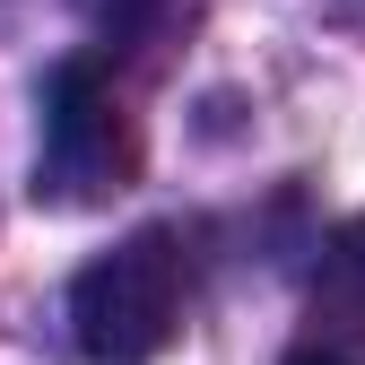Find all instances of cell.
<instances>
[{"mask_svg":"<svg viewBox=\"0 0 365 365\" xmlns=\"http://www.w3.org/2000/svg\"><path fill=\"white\" fill-rule=\"evenodd\" d=\"M70 331L87 365H148L182 331V252L165 226H140L70 279Z\"/></svg>","mask_w":365,"mask_h":365,"instance_id":"1","label":"cell"},{"mask_svg":"<svg viewBox=\"0 0 365 365\" xmlns=\"http://www.w3.org/2000/svg\"><path fill=\"white\" fill-rule=\"evenodd\" d=\"M130 165L122 140V113H113V87L96 61H61L43 78V157H35V200H96L105 182Z\"/></svg>","mask_w":365,"mask_h":365,"instance_id":"2","label":"cell"},{"mask_svg":"<svg viewBox=\"0 0 365 365\" xmlns=\"http://www.w3.org/2000/svg\"><path fill=\"white\" fill-rule=\"evenodd\" d=\"M322 304L339 313L348 331H365V217L348 226V235L331 244V261H322Z\"/></svg>","mask_w":365,"mask_h":365,"instance_id":"3","label":"cell"},{"mask_svg":"<svg viewBox=\"0 0 365 365\" xmlns=\"http://www.w3.org/2000/svg\"><path fill=\"white\" fill-rule=\"evenodd\" d=\"M287 365H348V356H331V348H296Z\"/></svg>","mask_w":365,"mask_h":365,"instance_id":"4","label":"cell"}]
</instances>
